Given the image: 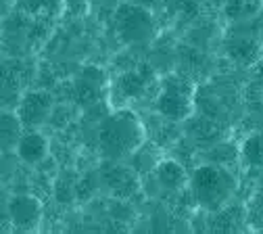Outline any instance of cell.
Masks as SVG:
<instances>
[{"instance_id":"obj_5","label":"cell","mask_w":263,"mask_h":234,"mask_svg":"<svg viewBox=\"0 0 263 234\" xmlns=\"http://www.w3.org/2000/svg\"><path fill=\"white\" fill-rule=\"evenodd\" d=\"M52 109V98L46 92H29L17 109L19 119L23 121V125L27 128H36L40 123H44L50 115Z\"/></svg>"},{"instance_id":"obj_11","label":"cell","mask_w":263,"mask_h":234,"mask_svg":"<svg viewBox=\"0 0 263 234\" xmlns=\"http://www.w3.org/2000/svg\"><path fill=\"white\" fill-rule=\"evenodd\" d=\"M146 88V80L140 71H125L123 76L117 78V90L121 92V96L125 98H136L144 92Z\"/></svg>"},{"instance_id":"obj_15","label":"cell","mask_w":263,"mask_h":234,"mask_svg":"<svg viewBox=\"0 0 263 234\" xmlns=\"http://www.w3.org/2000/svg\"><path fill=\"white\" fill-rule=\"evenodd\" d=\"M251 222L263 226V196H257L255 199L253 209H251Z\"/></svg>"},{"instance_id":"obj_3","label":"cell","mask_w":263,"mask_h":234,"mask_svg":"<svg viewBox=\"0 0 263 234\" xmlns=\"http://www.w3.org/2000/svg\"><path fill=\"white\" fill-rule=\"evenodd\" d=\"M117 31L119 36L129 44H140L153 38L155 33V21L146 7L129 3L121 5L117 11Z\"/></svg>"},{"instance_id":"obj_17","label":"cell","mask_w":263,"mask_h":234,"mask_svg":"<svg viewBox=\"0 0 263 234\" xmlns=\"http://www.w3.org/2000/svg\"><path fill=\"white\" fill-rule=\"evenodd\" d=\"M261 42H263V31H261Z\"/></svg>"},{"instance_id":"obj_14","label":"cell","mask_w":263,"mask_h":234,"mask_svg":"<svg viewBox=\"0 0 263 234\" xmlns=\"http://www.w3.org/2000/svg\"><path fill=\"white\" fill-rule=\"evenodd\" d=\"M259 7H263V0H228V13L234 17L251 15Z\"/></svg>"},{"instance_id":"obj_4","label":"cell","mask_w":263,"mask_h":234,"mask_svg":"<svg viewBox=\"0 0 263 234\" xmlns=\"http://www.w3.org/2000/svg\"><path fill=\"white\" fill-rule=\"evenodd\" d=\"M157 109L163 117L172 121L186 119L192 111V90L184 80L172 78L163 86L159 98H157Z\"/></svg>"},{"instance_id":"obj_16","label":"cell","mask_w":263,"mask_h":234,"mask_svg":"<svg viewBox=\"0 0 263 234\" xmlns=\"http://www.w3.org/2000/svg\"><path fill=\"white\" fill-rule=\"evenodd\" d=\"M136 5H142V7H148V5H155L157 0H134Z\"/></svg>"},{"instance_id":"obj_7","label":"cell","mask_w":263,"mask_h":234,"mask_svg":"<svg viewBox=\"0 0 263 234\" xmlns=\"http://www.w3.org/2000/svg\"><path fill=\"white\" fill-rule=\"evenodd\" d=\"M15 151H17V157H19L23 163H27V165H38V163H42V161L46 159V155H48V140H46L44 134H40V132L34 130V128H29L27 132L21 134V138H19Z\"/></svg>"},{"instance_id":"obj_12","label":"cell","mask_w":263,"mask_h":234,"mask_svg":"<svg viewBox=\"0 0 263 234\" xmlns=\"http://www.w3.org/2000/svg\"><path fill=\"white\" fill-rule=\"evenodd\" d=\"M21 125H23V121L19 119V115H11V113L3 115V145H5V149L17 147L21 134H23Z\"/></svg>"},{"instance_id":"obj_10","label":"cell","mask_w":263,"mask_h":234,"mask_svg":"<svg viewBox=\"0 0 263 234\" xmlns=\"http://www.w3.org/2000/svg\"><path fill=\"white\" fill-rule=\"evenodd\" d=\"M240 157L249 167L263 170V130L253 132L245 138L240 147Z\"/></svg>"},{"instance_id":"obj_9","label":"cell","mask_w":263,"mask_h":234,"mask_svg":"<svg viewBox=\"0 0 263 234\" xmlns=\"http://www.w3.org/2000/svg\"><path fill=\"white\" fill-rule=\"evenodd\" d=\"M15 7L31 19H57L65 9L63 0H15Z\"/></svg>"},{"instance_id":"obj_2","label":"cell","mask_w":263,"mask_h":234,"mask_svg":"<svg viewBox=\"0 0 263 234\" xmlns=\"http://www.w3.org/2000/svg\"><path fill=\"white\" fill-rule=\"evenodd\" d=\"M194 201L207 211H219L236 190V180L221 165H203L190 178Z\"/></svg>"},{"instance_id":"obj_8","label":"cell","mask_w":263,"mask_h":234,"mask_svg":"<svg viewBox=\"0 0 263 234\" xmlns=\"http://www.w3.org/2000/svg\"><path fill=\"white\" fill-rule=\"evenodd\" d=\"M155 178L165 190H182L188 182L186 170L174 159H165L155 167Z\"/></svg>"},{"instance_id":"obj_1","label":"cell","mask_w":263,"mask_h":234,"mask_svg":"<svg viewBox=\"0 0 263 234\" xmlns=\"http://www.w3.org/2000/svg\"><path fill=\"white\" fill-rule=\"evenodd\" d=\"M101 151L109 159H119L129 153H134L144 140V128L140 119L127 111L111 113L101 125Z\"/></svg>"},{"instance_id":"obj_13","label":"cell","mask_w":263,"mask_h":234,"mask_svg":"<svg viewBox=\"0 0 263 234\" xmlns=\"http://www.w3.org/2000/svg\"><path fill=\"white\" fill-rule=\"evenodd\" d=\"M228 52L234 61L247 65V63H253L257 59V44L251 40H245V38H236L234 42H230Z\"/></svg>"},{"instance_id":"obj_6","label":"cell","mask_w":263,"mask_h":234,"mask_svg":"<svg viewBox=\"0 0 263 234\" xmlns=\"http://www.w3.org/2000/svg\"><path fill=\"white\" fill-rule=\"evenodd\" d=\"M9 218L19 230H34L42 218V207L40 201L27 194L13 196L9 203Z\"/></svg>"}]
</instances>
